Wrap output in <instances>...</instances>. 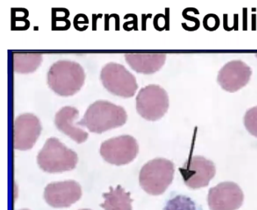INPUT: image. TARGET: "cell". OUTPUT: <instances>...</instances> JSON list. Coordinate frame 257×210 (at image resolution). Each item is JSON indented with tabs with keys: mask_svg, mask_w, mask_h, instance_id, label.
I'll list each match as a JSON object with an SVG mask.
<instances>
[{
	"mask_svg": "<svg viewBox=\"0 0 257 210\" xmlns=\"http://www.w3.org/2000/svg\"><path fill=\"white\" fill-rule=\"evenodd\" d=\"M127 118V112L123 106L99 100L88 106L83 118L76 124L84 126L93 133L102 134L121 127L125 124Z\"/></svg>",
	"mask_w": 257,
	"mask_h": 210,
	"instance_id": "1",
	"label": "cell"
},
{
	"mask_svg": "<svg viewBox=\"0 0 257 210\" xmlns=\"http://www.w3.org/2000/svg\"><path fill=\"white\" fill-rule=\"evenodd\" d=\"M85 70L76 62L61 60L51 66L47 82L52 91L63 97L77 93L84 85Z\"/></svg>",
	"mask_w": 257,
	"mask_h": 210,
	"instance_id": "2",
	"label": "cell"
},
{
	"mask_svg": "<svg viewBox=\"0 0 257 210\" xmlns=\"http://www.w3.org/2000/svg\"><path fill=\"white\" fill-rule=\"evenodd\" d=\"M37 163L45 172L50 174L65 172L76 168L78 156L58 138H51L46 140L44 146L39 152Z\"/></svg>",
	"mask_w": 257,
	"mask_h": 210,
	"instance_id": "3",
	"label": "cell"
},
{
	"mask_svg": "<svg viewBox=\"0 0 257 210\" xmlns=\"http://www.w3.org/2000/svg\"><path fill=\"white\" fill-rule=\"evenodd\" d=\"M174 170L171 160L162 158L153 159L141 169L140 184L150 194H162L172 182Z\"/></svg>",
	"mask_w": 257,
	"mask_h": 210,
	"instance_id": "4",
	"label": "cell"
},
{
	"mask_svg": "<svg viewBox=\"0 0 257 210\" xmlns=\"http://www.w3.org/2000/svg\"><path fill=\"white\" fill-rule=\"evenodd\" d=\"M100 80L107 91L124 98L133 97L138 88L135 75L118 63L106 64L102 68Z\"/></svg>",
	"mask_w": 257,
	"mask_h": 210,
	"instance_id": "5",
	"label": "cell"
},
{
	"mask_svg": "<svg viewBox=\"0 0 257 210\" xmlns=\"http://www.w3.org/2000/svg\"><path fill=\"white\" fill-rule=\"evenodd\" d=\"M169 108L168 93L160 86L152 84L141 88L136 98L138 114L148 121L162 118Z\"/></svg>",
	"mask_w": 257,
	"mask_h": 210,
	"instance_id": "6",
	"label": "cell"
},
{
	"mask_svg": "<svg viewBox=\"0 0 257 210\" xmlns=\"http://www.w3.org/2000/svg\"><path fill=\"white\" fill-rule=\"evenodd\" d=\"M100 152L106 162L121 166L135 160L139 152V146L133 136L121 135L104 141L100 146Z\"/></svg>",
	"mask_w": 257,
	"mask_h": 210,
	"instance_id": "7",
	"label": "cell"
},
{
	"mask_svg": "<svg viewBox=\"0 0 257 210\" xmlns=\"http://www.w3.org/2000/svg\"><path fill=\"white\" fill-rule=\"evenodd\" d=\"M185 184L192 189L208 186L216 174V168L211 160L203 156H192L179 169Z\"/></svg>",
	"mask_w": 257,
	"mask_h": 210,
	"instance_id": "8",
	"label": "cell"
},
{
	"mask_svg": "<svg viewBox=\"0 0 257 210\" xmlns=\"http://www.w3.org/2000/svg\"><path fill=\"white\" fill-rule=\"evenodd\" d=\"M243 202L241 188L232 182H223L211 188L207 196L210 210H237Z\"/></svg>",
	"mask_w": 257,
	"mask_h": 210,
	"instance_id": "9",
	"label": "cell"
},
{
	"mask_svg": "<svg viewBox=\"0 0 257 210\" xmlns=\"http://www.w3.org/2000/svg\"><path fill=\"white\" fill-rule=\"evenodd\" d=\"M42 132L40 120L32 114H24L14 122V148L26 151L35 145Z\"/></svg>",
	"mask_w": 257,
	"mask_h": 210,
	"instance_id": "10",
	"label": "cell"
},
{
	"mask_svg": "<svg viewBox=\"0 0 257 210\" xmlns=\"http://www.w3.org/2000/svg\"><path fill=\"white\" fill-rule=\"evenodd\" d=\"M82 188L72 180L52 182L45 189L44 198L51 206L66 208L77 202L82 196Z\"/></svg>",
	"mask_w": 257,
	"mask_h": 210,
	"instance_id": "11",
	"label": "cell"
},
{
	"mask_svg": "<svg viewBox=\"0 0 257 210\" xmlns=\"http://www.w3.org/2000/svg\"><path fill=\"white\" fill-rule=\"evenodd\" d=\"M252 70L240 60H233L226 63L219 70L218 84L225 91L235 92L244 87L250 80Z\"/></svg>",
	"mask_w": 257,
	"mask_h": 210,
	"instance_id": "12",
	"label": "cell"
},
{
	"mask_svg": "<svg viewBox=\"0 0 257 210\" xmlns=\"http://www.w3.org/2000/svg\"><path fill=\"white\" fill-rule=\"evenodd\" d=\"M79 114V110L74 106H64L55 115V122L57 128L64 134L78 144H82L88 139V134L74 124V120Z\"/></svg>",
	"mask_w": 257,
	"mask_h": 210,
	"instance_id": "13",
	"label": "cell"
},
{
	"mask_svg": "<svg viewBox=\"0 0 257 210\" xmlns=\"http://www.w3.org/2000/svg\"><path fill=\"white\" fill-rule=\"evenodd\" d=\"M126 62L135 72L152 74L160 70L166 61L165 54H126Z\"/></svg>",
	"mask_w": 257,
	"mask_h": 210,
	"instance_id": "14",
	"label": "cell"
},
{
	"mask_svg": "<svg viewBox=\"0 0 257 210\" xmlns=\"http://www.w3.org/2000/svg\"><path fill=\"white\" fill-rule=\"evenodd\" d=\"M109 189V192L103 194L105 201L100 204L102 208L105 210H132V199L129 192H126L121 186Z\"/></svg>",
	"mask_w": 257,
	"mask_h": 210,
	"instance_id": "15",
	"label": "cell"
},
{
	"mask_svg": "<svg viewBox=\"0 0 257 210\" xmlns=\"http://www.w3.org/2000/svg\"><path fill=\"white\" fill-rule=\"evenodd\" d=\"M43 62V56L39 52H14L13 68L18 74H30L35 72Z\"/></svg>",
	"mask_w": 257,
	"mask_h": 210,
	"instance_id": "16",
	"label": "cell"
},
{
	"mask_svg": "<svg viewBox=\"0 0 257 210\" xmlns=\"http://www.w3.org/2000/svg\"><path fill=\"white\" fill-rule=\"evenodd\" d=\"M164 210H197L196 204L190 198L177 195L168 201Z\"/></svg>",
	"mask_w": 257,
	"mask_h": 210,
	"instance_id": "17",
	"label": "cell"
},
{
	"mask_svg": "<svg viewBox=\"0 0 257 210\" xmlns=\"http://www.w3.org/2000/svg\"><path fill=\"white\" fill-rule=\"evenodd\" d=\"M70 12L66 8H52V30H66L70 28Z\"/></svg>",
	"mask_w": 257,
	"mask_h": 210,
	"instance_id": "18",
	"label": "cell"
},
{
	"mask_svg": "<svg viewBox=\"0 0 257 210\" xmlns=\"http://www.w3.org/2000/svg\"><path fill=\"white\" fill-rule=\"evenodd\" d=\"M243 124L248 132L257 138V106L246 111L243 118Z\"/></svg>",
	"mask_w": 257,
	"mask_h": 210,
	"instance_id": "19",
	"label": "cell"
},
{
	"mask_svg": "<svg viewBox=\"0 0 257 210\" xmlns=\"http://www.w3.org/2000/svg\"><path fill=\"white\" fill-rule=\"evenodd\" d=\"M219 20L216 15L209 14L204 18V26L206 30L213 31L219 27Z\"/></svg>",
	"mask_w": 257,
	"mask_h": 210,
	"instance_id": "20",
	"label": "cell"
},
{
	"mask_svg": "<svg viewBox=\"0 0 257 210\" xmlns=\"http://www.w3.org/2000/svg\"><path fill=\"white\" fill-rule=\"evenodd\" d=\"M73 24H74V26L76 30L84 31V30L88 28L87 24H89V20H88V18L85 14H80L76 15L75 16Z\"/></svg>",
	"mask_w": 257,
	"mask_h": 210,
	"instance_id": "21",
	"label": "cell"
},
{
	"mask_svg": "<svg viewBox=\"0 0 257 210\" xmlns=\"http://www.w3.org/2000/svg\"><path fill=\"white\" fill-rule=\"evenodd\" d=\"M86 210V208H85V210Z\"/></svg>",
	"mask_w": 257,
	"mask_h": 210,
	"instance_id": "22",
	"label": "cell"
},
{
	"mask_svg": "<svg viewBox=\"0 0 257 210\" xmlns=\"http://www.w3.org/2000/svg\"><path fill=\"white\" fill-rule=\"evenodd\" d=\"M26 210V208H25V210Z\"/></svg>",
	"mask_w": 257,
	"mask_h": 210,
	"instance_id": "23",
	"label": "cell"
},
{
	"mask_svg": "<svg viewBox=\"0 0 257 210\" xmlns=\"http://www.w3.org/2000/svg\"><path fill=\"white\" fill-rule=\"evenodd\" d=\"M255 56H256V57H257V54H255Z\"/></svg>",
	"mask_w": 257,
	"mask_h": 210,
	"instance_id": "24",
	"label": "cell"
}]
</instances>
